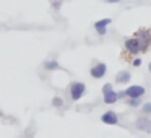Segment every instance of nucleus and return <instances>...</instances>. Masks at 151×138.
Returning <instances> with one entry per match:
<instances>
[{"label":"nucleus","instance_id":"nucleus-8","mask_svg":"<svg viewBox=\"0 0 151 138\" xmlns=\"http://www.w3.org/2000/svg\"><path fill=\"white\" fill-rule=\"evenodd\" d=\"M111 21H112L111 18H102V20H99L94 23V29L98 31L99 36H104L106 34V29H107V26L111 24Z\"/></svg>","mask_w":151,"mask_h":138},{"label":"nucleus","instance_id":"nucleus-11","mask_svg":"<svg viewBox=\"0 0 151 138\" xmlns=\"http://www.w3.org/2000/svg\"><path fill=\"white\" fill-rule=\"evenodd\" d=\"M44 68L46 70H59L60 65H59L57 60H46V62H44Z\"/></svg>","mask_w":151,"mask_h":138},{"label":"nucleus","instance_id":"nucleus-5","mask_svg":"<svg viewBox=\"0 0 151 138\" xmlns=\"http://www.w3.org/2000/svg\"><path fill=\"white\" fill-rule=\"evenodd\" d=\"M106 72H107V67H106V63H96V65L91 67V70H89V75H91L94 80H101L102 76L106 75Z\"/></svg>","mask_w":151,"mask_h":138},{"label":"nucleus","instance_id":"nucleus-9","mask_svg":"<svg viewBox=\"0 0 151 138\" xmlns=\"http://www.w3.org/2000/svg\"><path fill=\"white\" fill-rule=\"evenodd\" d=\"M102 96H104L106 104H114V102H117V99H119V94L114 91V88L109 89V91H106V93H102Z\"/></svg>","mask_w":151,"mask_h":138},{"label":"nucleus","instance_id":"nucleus-12","mask_svg":"<svg viewBox=\"0 0 151 138\" xmlns=\"http://www.w3.org/2000/svg\"><path fill=\"white\" fill-rule=\"evenodd\" d=\"M127 104L130 106V107H138V106H141V101H140V98H128Z\"/></svg>","mask_w":151,"mask_h":138},{"label":"nucleus","instance_id":"nucleus-6","mask_svg":"<svg viewBox=\"0 0 151 138\" xmlns=\"http://www.w3.org/2000/svg\"><path fill=\"white\" fill-rule=\"evenodd\" d=\"M101 122L102 124H107V125H117L119 124V117L114 111H107L101 115Z\"/></svg>","mask_w":151,"mask_h":138},{"label":"nucleus","instance_id":"nucleus-14","mask_svg":"<svg viewBox=\"0 0 151 138\" xmlns=\"http://www.w3.org/2000/svg\"><path fill=\"white\" fill-rule=\"evenodd\" d=\"M141 112H145V114H151V102H145V104H141Z\"/></svg>","mask_w":151,"mask_h":138},{"label":"nucleus","instance_id":"nucleus-2","mask_svg":"<svg viewBox=\"0 0 151 138\" xmlns=\"http://www.w3.org/2000/svg\"><path fill=\"white\" fill-rule=\"evenodd\" d=\"M86 93V85L81 81H73L70 85V96H72L73 101H80V99L85 96Z\"/></svg>","mask_w":151,"mask_h":138},{"label":"nucleus","instance_id":"nucleus-13","mask_svg":"<svg viewBox=\"0 0 151 138\" xmlns=\"http://www.w3.org/2000/svg\"><path fill=\"white\" fill-rule=\"evenodd\" d=\"M52 106H54V107H62V106H63V99L59 98V96H55V98L52 99Z\"/></svg>","mask_w":151,"mask_h":138},{"label":"nucleus","instance_id":"nucleus-19","mask_svg":"<svg viewBox=\"0 0 151 138\" xmlns=\"http://www.w3.org/2000/svg\"><path fill=\"white\" fill-rule=\"evenodd\" d=\"M148 68H150V73H151V62H150V65H148Z\"/></svg>","mask_w":151,"mask_h":138},{"label":"nucleus","instance_id":"nucleus-4","mask_svg":"<svg viewBox=\"0 0 151 138\" xmlns=\"http://www.w3.org/2000/svg\"><path fill=\"white\" fill-rule=\"evenodd\" d=\"M124 47L128 54H132V55H137V54L140 52V44H138L137 37H128V39L125 41Z\"/></svg>","mask_w":151,"mask_h":138},{"label":"nucleus","instance_id":"nucleus-7","mask_svg":"<svg viewBox=\"0 0 151 138\" xmlns=\"http://www.w3.org/2000/svg\"><path fill=\"white\" fill-rule=\"evenodd\" d=\"M137 128L140 132H146V133H151V120L146 117H138L137 122H135Z\"/></svg>","mask_w":151,"mask_h":138},{"label":"nucleus","instance_id":"nucleus-15","mask_svg":"<svg viewBox=\"0 0 151 138\" xmlns=\"http://www.w3.org/2000/svg\"><path fill=\"white\" fill-rule=\"evenodd\" d=\"M133 65H135V67H140V65H141V59H138V57H137V59L133 60Z\"/></svg>","mask_w":151,"mask_h":138},{"label":"nucleus","instance_id":"nucleus-1","mask_svg":"<svg viewBox=\"0 0 151 138\" xmlns=\"http://www.w3.org/2000/svg\"><path fill=\"white\" fill-rule=\"evenodd\" d=\"M135 37L138 39V44H140V52H146L150 44H151V31L150 29H140Z\"/></svg>","mask_w":151,"mask_h":138},{"label":"nucleus","instance_id":"nucleus-17","mask_svg":"<svg viewBox=\"0 0 151 138\" xmlns=\"http://www.w3.org/2000/svg\"><path fill=\"white\" fill-rule=\"evenodd\" d=\"M104 2H107V4H119L120 0H104Z\"/></svg>","mask_w":151,"mask_h":138},{"label":"nucleus","instance_id":"nucleus-10","mask_svg":"<svg viewBox=\"0 0 151 138\" xmlns=\"http://www.w3.org/2000/svg\"><path fill=\"white\" fill-rule=\"evenodd\" d=\"M132 75L127 72V70H124V72H119L117 76H115V83H119V85H127L128 81H130Z\"/></svg>","mask_w":151,"mask_h":138},{"label":"nucleus","instance_id":"nucleus-18","mask_svg":"<svg viewBox=\"0 0 151 138\" xmlns=\"http://www.w3.org/2000/svg\"><path fill=\"white\" fill-rule=\"evenodd\" d=\"M117 94H119V99H120V98H125V93H124V91H120V93H117Z\"/></svg>","mask_w":151,"mask_h":138},{"label":"nucleus","instance_id":"nucleus-16","mask_svg":"<svg viewBox=\"0 0 151 138\" xmlns=\"http://www.w3.org/2000/svg\"><path fill=\"white\" fill-rule=\"evenodd\" d=\"M60 5H62V2L59 0V2H55V4H54V8H55V10H59V7H60Z\"/></svg>","mask_w":151,"mask_h":138},{"label":"nucleus","instance_id":"nucleus-3","mask_svg":"<svg viewBox=\"0 0 151 138\" xmlns=\"http://www.w3.org/2000/svg\"><path fill=\"white\" fill-rule=\"evenodd\" d=\"M124 93H125L127 98H141V96H145L146 89H145L143 86H140V85H133V86H128Z\"/></svg>","mask_w":151,"mask_h":138}]
</instances>
